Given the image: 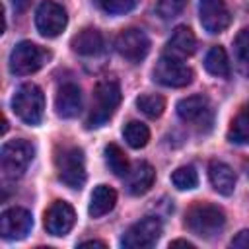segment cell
Wrapping results in <instances>:
<instances>
[{"mask_svg": "<svg viewBox=\"0 0 249 249\" xmlns=\"http://www.w3.org/2000/svg\"><path fill=\"white\" fill-rule=\"evenodd\" d=\"M185 226L191 233L210 239L226 226V214L220 206L210 202H195L185 214Z\"/></svg>", "mask_w": 249, "mask_h": 249, "instance_id": "1", "label": "cell"}, {"mask_svg": "<svg viewBox=\"0 0 249 249\" xmlns=\"http://www.w3.org/2000/svg\"><path fill=\"white\" fill-rule=\"evenodd\" d=\"M121 103V86L115 78H103L97 82L95 86V103L91 107V113L86 121L88 128H97L101 124H105L115 109Z\"/></svg>", "mask_w": 249, "mask_h": 249, "instance_id": "2", "label": "cell"}, {"mask_svg": "<svg viewBox=\"0 0 249 249\" xmlns=\"http://www.w3.org/2000/svg\"><path fill=\"white\" fill-rule=\"evenodd\" d=\"M56 175L70 189H82L86 183L84 152L76 146H62L54 156Z\"/></svg>", "mask_w": 249, "mask_h": 249, "instance_id": "3", "label": "cell"}, {"mask_svg": "<svg viewBox=\"0 0 249 249\" xmlns=\"http://www.w3.org/2000/svg\"><path fill=\"white\" fill-rule=\"evenodd\" d=\"M33 156H35V148L27 140L18 138V140L6 142L0 152V165H2L4 177L6 179L21 177L27 171L29 163L33 161Z\"/></svg>", "mask_w": 249, "mask_h": 249, "instance_id": "4", "label": "cell"}, {"mask_svg": "<svg viewBox=\"0 0 249 249\" xmlns=\"http://www.w3.org/2000/svg\"><path fill=\"white\" fill-rule=\"evenodd\" d=\"M12 109L25 124H39L45 111V95L41 88L35 84H23L12 97Z\"/></svg>", "mask_w": 249, "mask_h": 249, "instance_id": "5", "label": "cell"}, {"mask_svg": "<svg viewBox=\"0 0 249 249\" xmlns=\"http://www.w3.org/2000/svg\"><path fill=\"white\" fill-rule=\"evenodd\" d=\"M49 58H51V51H47L31 41H21L10 53V70H12V74L27 76V74L41 70Z\"/></svg>", "mask_w": 249, "mask_h": 249, "instance_id": "6", "label": "cell"}, {"mask_svg": "<svg viewBox=\"0 0 249 249\" xmlns=\"http://www.w3.org/2000/svg\"><path fill=\"white\" fill-rule=\"evenodd\" d=\"M154 80L165 88H185L193 82V70L181 58L163 53L154 66Z\"/></svg>", "mask_w": 249, "mask_h": 249, "instance_id": "7", "label": "cell"}, {"mask_svg": "<svg viewBox=\"0 0 249 249\" xmlns=\"http://www.w3.org/2000/svg\"><path fill=\"white\" fill-rule=\"evenodd\" d=\"M161 222L154 216H146L138 222H134L124 235L121 237V245L124 249H148L154 247L161 235Z\"/></svg>", "mask_w": 249, "mask_h": 249, "instance_id": "8", "label": "cell"}, {"mask_svg": "<svg viewBox=\"0 0 249 249\" xmlns=\"http://www.w3.org/2000/svg\"><path fill=\"white\" fill-rule=\"evenodd\" d=\"M115 49L123 58H126L128 62L136 64V62L146 58V54L150 51V39L142 29L128 27V29H123L117 35Z\"/></svg>", "mask_w": 249, "mask_h": 249, "instance_id": "9", "label": "cell"}, {"mask_svg": "<svg viewBox=\"0 0 249 249\" xmlns=\"http://www.w3.org/2000/svg\"><path fill=\"white\" fill-rule=\"evenodd\" d=\"M66 21H68V18H66L64 8L53 0H45L43 4H39L37 12H35V25L43 37L60 35L66 27Z\"/></svg>", "mask_w": 249, "mask_h": 249, "instance_id": "10", "label": "cell"}, {"mask_svg": "<svg viewBox=\"0 0 249 249\" xmlns=\"http://www.w3.org/2000/svg\"><path fill=\"white\" fill-rule=\"evenodd\" d=\"M177 115L181 121L196 126V128H210L212 124V107L204 95H191L177 103Z\"/></svg>", "mask_w": 249, "mask_h": 249, "instance_id": "11", "label": "cell"}, {"mask_svg": "<svg viewBox=\"0 0 249 249\" xmlns=\"http://www.w3.org/2000/svg\"><path fill=\"white\" fill-rule=\"evenodd\" d=\"M31 226H33L31 212L21 206H14V208H8L2 212L0 231H2L4 239H10V241L23 239L31 231Z\"/></svg>", "mask_w": 249, "mask_h": 249, "instance_id": "12", "label": "cell"}, {"mask_svg": "<svg viewBox=\"0 0 249 249\" xmlns=\"http://www.w3.org/2000/svg\"><path fill=\"white\" fill-rule=\"evenodd\" d=\"M198 18L208 33H222L231 23V14L224 0H200Z\"/></svg>", "mask_w": 249, "mask_h": 249, "instance_id": "13", "label": "cell"}, {"mask_svg": "<svg viewBox=\"0 0 249 249\" xmlns=\"http://www.w3.org/2000/svg\"><path fill=\"white\" fill-rule=\"evenodd\" d=\"M74 222H76V212L64 200H54L45 212V228L51 235L56 237L66 235L74 228Z\"/></svg>", "mask_w": 249, "mask_h": 249, "instance_id": "14", "label": "cell"}, {"mask_svg": "<svg viewBox=\"0 0 249 249\" xmlns=\"http://www.w3.org/2000/svg\"><path fill=\"white\" fill-rule=\"evenodd\" d=\"M124 177H126V191L134 196H140L152 189L156 181V171L148 161H138L128 169Z\"/></svg>", "mask_w": 249, "mask_h": 249, "instance_id": "15", "label": "cell"}, {"mask_svg": "<svg viewBox=\"0 0 249 249\" xmlns=\"http://www.w3.org/2000/svg\"><path fill=\"white\" fill-rule=\"evenodd\" d=\"M54 107L58 117L62 119H72L80 113L82 109V93L76 84H64L58 88L56 97H54Z\"/></svg>", "mask_w": 249, "mask_h": 249, "instance_id": "16", "label": "cell"}, {"mask_svg": "<svg viewBox=\"0 0 249 249\" xmlns=\"http://www.w3.org/2000/svg\"><path fill=\"white\" fill-rule=\"evenodd\" d=\"M195 51H196V37H195V33L187 25L175 27V31L171 33V37L167 41L165 53L171 54V56L183 58V56H191Z\"/></svg>", "mask_w": 249, "mask_h": 249, "instance_id": "17", "label": "cell"}, {"mask_svg": "<svg viewBox=\"0 0 249 249\" xmlns=\"http://www.w3.org/2000/svg\"><path fill=\"white\" fill-rule=\"evenodd\" d=\"M208 177H210V183H212L216 193H220L224 196H230L233 193V189H235V173L228 163L212 160L208 163Z\"/></svg>", "mask_w": 249, "mask_h": 249, "instance_id": "18", "label": "cell"}, {"mask_svg": "<svg viewBox=\"0 0 249 249\" xmlns=\"http://www.w3.org/2000/svg\"><path fill=\"white\" fill-rule=\"evenodd\" d=\"M72 49L78 54L95 56V54L103 53V49H105L103 35L93 27H86V29H82L80 33H76L72 37Z\"/></svg>", "mask_w": 249, "mask_h": 249, "instance_id": "19", "label": "cell"}, {"mask_svg": "<svg viewBox=\"0 0 249 249\" xmlns=\"http://www.w3.org/2000/svg\"><path fill=\"white\" fill-rule=\"evenodd\" d=\"M115 202H117V193L107 185H97L89 198V208H88L89 216H93V218L105 216L107 212H111L115 208Z\"/></svg>", "mask_w": 249, "mask_h": 249, "instance_id": "20", "label": "cell"}, {"mask_svg": "<svg viewBox=\"0 0 249 249\" xmlns=\"http://www.w3.org/2000/svg\"><path fill=\"white\" fill-rule=\"evenodd\" d=\"M228 140L233 144H249V105H243L231 119L228 128Z\"/></svg>", "mask_w": 249, "mask_h": 249, "instance_id": "21", "label": "cell"}, {"mask_svg": "<svg viewBox=\"0 0 249 249\" xmlns=\"http://www.w3.org/2000/svg\"><path fill=\"white\" fill-rule=\"evenodd\" d=\"M204 68L208 70V74H212L216 78H228L230 76V60H228L224 47L216 45L206 53Z\"/></svg>", "mask_w": 249, "mask_h": 249, "instance_id": "22", "label": "cell"}, {"mask_svg": "<svg viewBox=\"0 0 249 249\" xmlns=\"http://www.w3.org/2000/svg\"><path fill=\"white\" fill-rule=\"evenodd\" d=\"M123 136H124V140H126V144L130 146V148H144L146 144H148V140H150V130H148V126L144 124V123H140V121H130V123H126L124 124V128H123Z\"/></svg>", "mask_w": 249, "mask_h": 249, "instance_id": "23", "label": "cell"}, {"mask_svg": "<svg viewBox=\"0 0 249 249\" xmlns=\"http://www.w3.org/2000/svg\"><path fill=\"white\" fill-rule=\"evenodd\" d=\"M105 161L109 165V169L119 175V177H124L128 173V160L124 156V152L117 146V144H107L105 146Z\"/></svg>", "mask_w": 249, "mask_h": 249, "instance_id": "24", "label": "cell"}, {"mask_svg": "<svg viewBox=\"0 0 249 249\" xmlns=\"http://www.w3.org/2000/svg\"><path fill=\"white\" fill-rule=\"evenodd\" d=\"M136 107H138L144 115L156 119V117H160V115L163 113V109H165V99H163L161 95H158V93H142V95L136 99Z\"/></svg>", "mask_w": 249, "mask_h": 249, "instance_id": "25", "label": "cell"}, {"mask_svg": "<svg viewBox=\"0 0 249 249\" xmlns=\"http://www.w3.org/2000/svg\"><path fill=\"white\" fill-rule=\"evenodd\" d=\"M235 58L241 74L249 78V27L239 31V35L235 37Z\"/></svg>", "mask_w": 249, "mask_h": 249, "instance_id": "26", "label": "cell"}, {"mask_svg": "<svg viewBox=\"0 0 249 249\" xmlns=\"http://www.w3.org/2000/svg\"><path fill=\"white\" fill-rule=\"evenodd\" d=\"M171 183L179 189V191H191L198 185V175L195 171V167L191 165H183V167H177L173 173H171Z\"/></svg>", "mask_w": 249, "mask_h": 249, "instance_id": "27", "label": "cell"}, {"mask_svg": "<svg viewBox=\"0 0 249 249\" xmlns=\"http://www.w3.org/2000/svg\"><path fill=\"white\" fill-rule=\"evenodd\" d=\"M187 2H189V0H158L156 12H158L160 18L171 19V18H177V16L185 10Z\"/></svg>", "mask_w": 249, "mask_h": 249, "instance_id": "28", "label": "cell"}, {"mask_svg": "<svg viewBox=\"0 0 249 249\" xmlns=\"http://www.w3.org/2000/svg\"><path fill=\"white\" fill-rule=\"evenodd\" d=\"M136 0H99V6L107 14H126L134 8Z\"/></svg>", "mask_w": 249, "mask_h": 249, "instance_id": "29", "label": "cell"}, {"mask_svg": "<svg viewBox=\"0 0 249 249\" xmlns=\"http://www.w3.org/2000/svg\"><path fill=\"white\" fill-rule=\"evenodd\" d=\"M231 247H243V249H247V247H249V230L239 231V233L231 239Z\"/></svg>", "mask_w": 249, "mask_h": 249, "instance_id": "30", "label": "cell"}, {"mask_svg": "<svg viewBox=\"0 0 249 249\" xmlns=\"http://www.w3.org/2000/svg\"><path fill=\"white\" fill-rule=\"evenodd\" d=\"M29 2H31V0H12V4H14V10H16V12H23V10L29 6Z\"/></svg>", "mask_w": 249, "mask_h": 249, "instance_id": "31", "label": "cell"}, {"mask_svg": "<svg viewBox=\"0 0 249 249\" xmlns=\"http://www.w3.org/2000/svg\"><path fill=\"white\" fill-rule=\"evenodd\" d=\"M169 247H189V249H193L195 245L191 241H187V239H175V241L169 243Z\"/></svg>", "mask_w": 249, "mask_h": 249, "instance_id": "32", "label": "cell"}, {"mask_svg": "<svg viewBox=\"0 0 249 249\" xmlns=\"http://www.w3.org/2000/svg\"><path fill=\"white\" fill-rule=\"evenodd\" d=\"M80 247H105V243L97 241V239H89V241H82Z\"/></svg>", "mask_w": 249, "mask_h": 249, "instance_id": "33", "label": "cell"}]
</instances>
